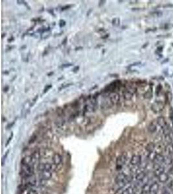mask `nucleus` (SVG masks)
I'll return each mask as SVG.
<instances>
[{
    "label": "nucleus",
    "mask_w": 173,
    "mask_h": 194,
    "mask_svg": "<svg viewBox=\"0 0 173 194\" xmlns=\"http://www.w3.org/2000/svg\"><path fill=\"white\" fill-rule=\"evenodd\" d=\"M162 89V86H161V85H159V86L157 87V88H156V94H160Z\"/></svg>",
    "instance_id": "obj_23"
},
{
    "label": "nucleus",
    "mask_w": 173,
    "mask_h": 194,
    "mask_svg": "<svg viewBox=\"0 0 173 194\" xmlns=\"http://www.w3.org/2000/svg\"><path fill=\"white\" fill-rule=\"evenodd\" d=\"M142 160V158L140 155H134L131 157V159L130 160V164L133 166H136L141 164Z\"/></svg>",
    "instance_id": "obj_3"
},
{
    "label": "nucleus",
    "mask_w": 173,
    "mask_h": 194,
    "mask_svg": "<svg viewBox=\"0 0 173 194\" xmlns=\"http://www.w3.org/2000/svg\"><path fill=\"white\" fill-rule=\"evenodd\" d=\"M13 133H11V136L10 137V138H9V139H8V141H7V144H6V146H7L9 145V143H10V141H11V140H12V139H13Z\"/></svg>",
    "instance_id": "obj_26"
},
{
    "label": "nucleus",
    "mask_w": 173,
    "mask_h": 194,
    "mask_svg": "<svg viewBox=\"0 0 173 194\" xmlns=\"http://www.w3.org/2000/svg\"><path fill=\"white\" fill-rule=\"evenodd\" d=\"M165 160H166V158L164 157V156H163L162 154H161V153H157V154H156L154 159L153 160V162H154V164L163 166V164H165Z\"/></svg>",
    "instance_id": "obj_2"
},
{
    "label": "nucleus",
    "mask_w": 173,
    "mask_h": 194,
    "mask_svg": "<svg viewBox=\"0 0 173 194\" xmlns=\"http://www.w3.org/2000/svg\"><path fill=\"white\" fill-rule=\"evenodd\" d=\"M152 96V93H151V91L149 90L148 91L146 92V93H145V94H144V97L146 98H150Z\"/></svg>",
    "instance_id": "obj_22"
},
{
    "label": "nucleus",
    "mask_w": 173,
    "mask_h": 194,
    "mask_svg": "<svg viewBox=\"0 0 173 194\" xmlns=\"http://www.w3.org/2000/svg\"><path fill=\"white\" fill-rule=\"evenodd\" d=\"M157 126H158L157 122H151L148 127V131L152 133H154V132L156 131V130H157Z\"/></svg>",
    "instance_id": "obj_14"
},
{
    "label": "nucleus",
    "mask_w": 173,
    "mask_h": 194,
    "mask_svg": "<svg viewBox=\"0 0 173 194\" xmlns=\"http://www.w3.org/2000/svg\"><path fill=\"white\" fill-rule=\"evenodd\" d=\"M140 62H137V63H134V64H132V66H134V65H137V64H140Z\"/></svg>",
    "instance_id": "obj_30"
},
{
    "label": "nucleus",
    "mask_w": 173,
    "mask_h": 194,
    "mask_svg": "<svg viewBox=\"0 0 173 194\" xmlns=\"http://www.w3.org/2000/svg\"><path fill=\"white\" fill-rule=\"evenodd\" d=\"M42 172V179H43L44 180H49V179H51V177L52 176L51 172L49 171H46V170H44V171L41 172Z\"/></svg>",
    "instance_id": "obj_15"
},
{
    "label": "nucleus",
    "mask_w": 173,
    "mask_h": 194,
    "mask_svg": "<svg viewBox=\"0 0 173 194\" xmlns=\"http://www.w3.org/2000/svg\"><path fill=\"white\" fill-rule=\"evenodd\" d=\"M27 194H38V192L36 191V190H30L29 191H28V193Z\"/></svg>",
    "instance_id": "obj_25"
},
{
    "label": "nucleus",
    "mask_w": 173,
    "mask_h": 194,
    "mask_svg": "<svg viewBox=\"0 0 173 194\" xmlns=\"http://www.w3.org/2000/svg\"><path fill=\"white\" fill-rule=\"evenodd\" d=\"M72 64H64L62 65V67H70V66H72Z\"/></svg>",
    "instance_id": "obj_28"
},
{
    "label": "nucleus",
    "mask_w": 173,
    "mask_h": 194,
    "mask_svg": "<svg viewBox=\"0 0 173 194\" xmlns=\"http://www.w3.org/2000/svg\"><path fill=\"white\" fill-rule=\"evenodd\" d=\"M135 92H136V89L134 87H129L123 91V96L125 100H129L133 97Z\"/></svg>",
    "instance_id": "obj_1"
},
{
    "label": "nucleus",
    "mask_w": 173,
    "mask_h": 194,
    "mask_svg": "<svg viewBox=\"0 0 173 194\" xmlns=\"http://www.w3.org/2000/svg\"><path fill=\"white\" fill-rule=\"evenodd\" d=\"M168 174L173 175V164L170 165V166L169 169V171H168Z\"/></svg>",
    "instance_id": "obj_24"
},
{
    "label": "nucleus",
    "mask_w": 173,
    "mask_h": 194,
    "mask_svg": "<svg viewBox=\"0 0 173 194\" xmlns=\"http://www.w3.org/2000/svg\"><path fill=\"white\" fill-rule=\"evenodd\" d=\"M127 160V155L126 153H123L120 155L117 158V167L121 168L125 164Z\"/></svg>",
    "instance_id": "obj_5"
},
{
    "label": "nucleus",
    "mask_w": 173,
    "mask_h": 194,
    "mask_svg": "<svg viewBox=\"0 0 173 194\" xmlns=\"http://www.w3.org/2000/svg\"><path fill=\"white\" fill-rule=\"evenodd\" d=\"M146 177V172L144 171H141L137 173L136 177H135V179H136L137 182H139L141 181L142 180H143Z\"/></svg>",
    "instance_id": "obj_11"
},
{
    "label": "nucleus",
    "mask_w": 173,
    "mask_h": 194,
    "mask_svg": "<svg viewBox=\"0 0 173 194\" xmlns=\"http://www.w3.org/2000/svg\"><path fill=\"white\" fill-rule=\"evenodd\" d=\"M158 181L162 183H165L169 181V174L168 173H166L165 172L163 173L162 174H161L160 176L158 177Z\"/></svg>",
    "instance_id": "obj_9"
},
{
    "label": "nucleus",
    "mask_w": 173,
    "mask_h": 194,
    "mask_svg": "<svg viewBox=\"0 0 173 194\" xmlns=\"http://www.w3.org/2000/svg\"><path fill=\"white\" fill-rule=\"evenodd\" d=\"M162 194H170V192H169V191H167V190H165V191H163V192L162 193Z\"/></svg>",
    "instance_id": "obj_29"
},
{
    "label": "nucleus",
    "mask_w": 173,
    "mask_h": 194,
    "mask_svg": "<svg viewBox=\"0 0 173 194\" xmlns=\"http://www.w3.org/2000/svg\"><path fill=\"white\" fill-rule=\"evenodd\" d=\"M116 87H117V82H113L111 84L110 86H108V91L110 90V91H113L115 88Z\"/></svg>",
    "instance_id": "obj_19"
},
{
    "label": "nucleus",
    "mask_w": 173,
    "mask_h": 194,
    "mask_svg": "<svg viewBox=\"0 0 173 194\" xmlns=\"http://www.w3.org/2000/svg\"><path fill=\"white\" fill-rule=\"evenodd\" d=\"M110 100L111 103H112L113 105H117V104L119 102V100H120L119 94L116 93H113L112 94H111L110 96Z\"/></svg>",
    "instance_id": "obj_7"
},
{
    "label": "nucleus",
    "mask_w": 173,
    "mask_h": 194,
    "mask_svg": "<svg viewBox=\"0 0 173 194\" xmlns=\"http://www.w3.org/2000/svg\"><path fill=\"white\" fill-rule=\"evenodd\" d=\"M156 122H157L158 126H160L161 128H163V127L165 126L167 124V122H166L165 118L163 117H158L157 120H156Z\"/></svg>",
    "instance_id": "obj_12"
},
{
    "label": "nucleus",
    "mask_w": 173,
    "mask_h": 194,
    "mask_svg": "<svg viewBox=\"0 0 173 194\" xmlns=\"http://www.w3.org/2000/svg\"><path fill=\"white\" fill-rule=\"evenodd\" d=\"M160 189V185L157 182H154L150 184V190H149V194H158Z\"/></svg>",
    "instance_id": "obj_6"
},
{
    "label": "nucleus",
    "mask_w": 173,
    "mask_h": 194,
    "mask_svg": "<svg viewBox=\"0 0 173 194\" xmlns=\"http://www.w3.org/2000/svg\"><path fill=\"white\" fill-rule=\"evenodd\" d=\"M36 137H37V136L35 135H32L31 137V138H30V140H29V144H32V143H34V142L35 141V140H36Z\"/></svg>",
    "instance_id": "obj_21"
},
{
    "label": "nucleus",
    "mask_w": 173,
    "mask_h": 194,
    "mask_svg": "<svg viewBox=\"0 0 173 194\" xmlns=\"http://www.w3.org/2000/svg\"><path fill=\"white\" fill-rule=\"evenodd\" d=\"M123 194H136V188L133 186H129L125 189L123 191Z\"/></svg>",
    "instance_id": "obj_16"
},
{
    "label": "nucleus",
    "mask_w": 173,
    "mask_h": 194,
    "mask_svg": "<svg viewBox=\"0 0 173 194\" xmlns=\"http://www.w3.org/2000/svg\"><path fill=\"white\" fill-rule=\"evenodd\" d=\"M32 157V164L34 163V161H36L39 159L40 158V153L38 151H35L34 153H32V155H31Z\"/></svg>",
    "instance_id": "obj_18"
},
{
    "label": "nucleus",
    "mask_w": 173,
    "mask_h": 194,
    "mask_svg": "<svg viewBox=\"0 0 173 194\" xmlns=\"http://www.w3.org/2000/svg\"><path fill=\"white\" fill-rule=\"evenodd\" d=\"M155 148H156V146L153 143H148L146 146V151H147L148 153L153 152V151H154Z\"/></svg>",
    "instance_id": "obj_17"
},
{
    "label": "nucleus",
    "mask_w": 173,
    "mask_h": 194,
    "mask_svg": "<svg viewBox=\"0 0 173 194\" xmlns=\"http://www.w3.org/2000/svg\"><path fill=\"white\" fill-rule=\"evenodd\" d=\"M124 190H125L124 187H120V188L115 191V194H123V191H124Z\"/></svg>",
    "instance_id": "obj_20"
},
{
    "label": "nucleus",
    "mask_w": 173,
    "mask_h": 194,
    "mask_svg": "<svg viewBox=\"0 0 173 194\" xmlns=\"http://www.w3.org/2000/svg\"><path fill=\"white\" fill-rule=\"evenodd\" d=\"M22 166H27V165L32 164L31 156H27V157L23 158L22 160Z\"/></svg>",
    "instance_id": "obj_13"
},
{
    "label": "nucleus",
    "mask_w": 173,
    "mask_h": 194,
    "mask_svg": "<svg viewBox=\"0 0 173 194\" xmlns=\"http://www.w3.org/2000/svg\"><path fill=\"white\" fill-rule=\"evenodd\" d=\"M152 110L156 112H159L163 110V109L164 108V106H163V103L161 102H156L152 106Z\"/></svg>",
    "instance_id": "obj_8"
},
{
    "label": "nucleus",
    "mask_w": 173,
    "mask_h": 194,
    "mask_svg": "<svg viewBox=\"0 0 173 194\" xmlns=\"http://www.w3.org/2000/svg\"><path fill=\"white\" fill-rule=\"evenodd\" d=\"M53 164L56 166L60 165L62 162V157L59 153H55L53 157Z\"/></svg>",
    "instance_id": "obj_10"
},
{
    "label": "nucleus",
    "mask_w": 173,
    "mask_h": 194,
    "mask_svg": "<svg viewBox=\"0 0 173 194\" xmlns=\"http://www.w3.org/2000/svg\"><path fill=\"white\" fill-rule=\"evenodd\" d=\"M51 87V85H49V86H47V87H46V88H45L44 93H46V92H47V91H48V90H49V89H50Z\"/></svg>",
    "instance_id": "obj_27"
},
{
    "label": "nucleus",
    "mask_w": 173,
    "mask_h": 194,
    "mask_svg": "<svg viewBox=\"0 0 173 194\" xmlns=\"http://www.w3.org/2000/svg\"><path fill=\"white\" fill-rule=\"evenodd\" d=\"M154 174L156 177H158L161 174L165 172V168L162 165H159L154 164Z\"/></svg>",
    "instance_id": "obj_4"
}]
</instances>
